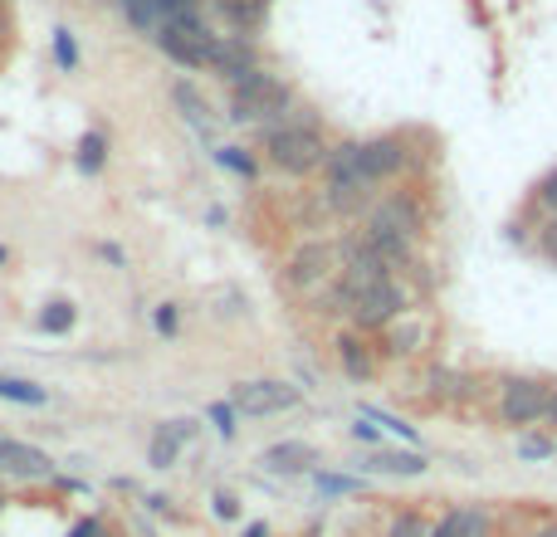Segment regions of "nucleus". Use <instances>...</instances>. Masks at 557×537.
Here are the masks:
<instances>
[{
    "instance_id": "2eb2a0df",
    "label": "nucleus",
    "mask_w": 557,
    "mask_h": 537,
    "mask_svg": "<svg viewBox=\"0 0 557 537\" xmlns=\"http://www.w3.org/2000/svg\"><path fill=\"white\" fill-rule=\"evenodd\" d=\"M264 464L270 470H298V464H308V450L304 445H278V450L264 454Z\"/></svg>"
},
{
    "instance_id": "a878e982",
    "label": "nucleus",
    "mask_w": 557,
    "mask_h": 537,
    "mask_svg": "<svg viewBox=\"0 0 557 537\" xmlns=\"http://www.w3.org/2000/svg\"><path fill=\"white\" fill-rule=\"evenodd\" d=\"M211 415H215V421H221V430H225V435H231V430H235V411H231V405H215V411H211Z\"/></svg>"
},
{
    "instance_id": "aec40b11",
    "label": "nucleus",
    "mask_w": 557,
    "mask_h": 537,
    "mask_svg": "<svg viewBox=\"0 0 557 537\" xmlns=\"http://www.w3.org/2000/svg\"><path fill=\"white\" fill-rule=\"evenodd\" d=\"M69 323H74V308H69V303H49V313L39 317V327H45V333H64Z\"/></svg>"
},
{
    "instance_id": "393cba45",
    "label": "nucleus",
    "mask_w": 557,
    "mask_h": 537,
    "mask_svg": "<svg viewBox=\"0 0 557 537\" xmlns=\"http://www.w3.org/2000/svg\"><path fill=\"white\" fill-rule=\"evenodd\" d=\"M543 250H548V260L557 264V215L548 221V230H543Z\"/></svg>"
},
{
    "instance_id": "f8f14e48",
    "label": "nucleus",
    "mask_w": 557,
    "mask_h": 537,
    "mask_svg": "<svg viewBox=\"0 0 557 537\" xmlns=\"http://www.w3.org/2000/svg\"><path fill=\"white\" fill-rule=\"evenodd\" d=\"M0 464H5V470H15V474H49L45 454L25 450V445H10V440H0Z\"/></svg>"
},
{
    "instance_id": "1a4fd4ad",
    "label": "nucleus",
    "mask_w": 557,
    "mask_h": 537,
    "mask_svg": "<svg viewBox=\"0 0 557 537\" xmlns=\"http://www.w3.org/2000/svg\"><path fill=\"white\" fill-rule=\"evenodd\" d=\"M191 440V421H172V425H162V430L152 435V464L157 470H166V464L182 454V445Z\"/></svg>"
},
{
    "instance_id": "7ed1b4c3",
    "label": "nucleus",
    "mask_w": 557,
    "mask_h": 537,
    "mask_svg": "<svg viewBox=\"0 0 557 537\" xmlns=\"http://www.w3.org/2000/svg\"><path fill=\"white\" fill-rule=\"evenodd\" d=\"M548 401H553V386L543 382H529V376H519V382L504 386V401H499V415L509 425H533L548 415Z\"/></svg>"
},
{
    "instance_id": "39448f33",
    "label": "nucleus",
    "mask_w": 557,
    "mask_h": 537,
    "mask_svg": "<svg viewBox=\"0 0 557 537\" xmlns=\"http://www.w3.org/2000/svg\"><path fill=\"white\" fill-rule=\"evenodd\" d=\"M396 308H401V288H396L392 278H382V284H372V288H362V294H357L352 317L362 327H382V323H392V317H396Z\"/></svg>"
},
{
    "instance_id": "f03ea898",
    "label": "nucleus",
    "mask_w": 557,
    "mask_h": 537,
    "mask_svg": "<svg viewBox=\"0 0 557 537\" xmlns=\"http://www.w3.org/2000/svg\"><path fill=\"white\" fill-rule=\"evenodd\" d=\"M162 49L186 68H206L215 59V35H206L196 20H166L162 25Z\"/></svg>"
},
{
    "instance_id": "9b49d317",
    "label": "nucleus",
    "mask_w": 557,
    "mask_h": 537,
    "mask_svg": "<svg viewBox=\"0 0 557 537\" xmlns=\"http://www.w3.org/2000/svg\"><path fill=\"white\" fill-rule=\"evenodd\" d=\"M221 74H231V84L235 78H245V74H255V54L245 45H235V39H225V45H215V59H211Z\"/></svg>"
},
{
    "instance_id": "b1692460",
    "label": "nucleus",
    "mask_w": 557,
    "mask_h": 537,
    "mask_svg": "<svg viewBox=\"0 0 557 537\" xmlns=\"http://www.w3.org/2000/svg\"><path fill=\"white\" fill-rule=\"evenodd\" d=\"M162 10L172 20H191V0H162Z\"/></svg>"
},
{
    "instance_id": "6ab92c4d",
    "label": "nucleus",
    "mask_w": 557,
    "mask_h": 537,
    "mask_svg": "<svg viewBox=\"0 0 557 537\" xmlns=\"http://www.w3.org/2000/svg\"><path fill=\"white\" fill-rule=\"evenodd\" d=\"M337 357H343V366L352 376H367V352H362V342H357V337H343V342H337Z\"/></svg>"
},
{
    "instance_id": "5701e85b",
    "label": "nucleus",
    "mask_w": 557,
    "mask_h": 537,
    "mask_svg": "<svg viewBox=\"0 0 557 537\" xmlns=\"http://www.w3.org/2000/svg\"><path fill=\"white\" fill-rule=\"evenodd\" d=\"M392 537H425V528H421V519H411V513H406V519L392 523Z\"/></svg>"
},
{
    "instance_id": "c756f323",
    "label": "nucleus",
    "mask_w": 557,
    "mask_h": 537,
    "mask_svg": "<svg viewBox=\"0 0 557 537\" xmlns=\"http://www.w3.org/2000/svg\"><path fill=\"white\" fill-rule=\"evenodd\" d=\"M74 537H98V523H78Z\"/></svg>"
},
{
    "instance_id": "20e7f679",
    "label": "nucleus",
    "mask_w": 557,
    "mask_h": 537,
    "mask_svg": "<svg viewBox=\"0 0 557 537\" xmlns=\"http://www.w3.org/2000/svg\"><path fill=\"white\" fill-rule=\"evenodd\" d=\"M298 391L294 386H278V382H245L235 391V411L245 415H278V411H294Z\"/></svg>"
},
{
    "instance_id": "423d86ee",
    "label": "nucleus",
    "mask_w": 557,
    "mask_h": 537,
    "mask_svg": "<svg viewBox=\"0 0 557 537\" xmlns=\"http://www.w3.org/2000/svg\"><path fill=\"white\" fill-rule=\"evenodd\" d=\"M401 162H406V152H401V142H396V137H372V142H362L367 182H382V176L401 172Z\"/></svg>"
},
{
    "instance_id": "7c9ffc66",
    "label": "nucleus",
    "mask_w": 557,
    "mask_h": 537,
    "mask_svg": "<svg viewBox=\"0 0 557 537\" xmlns=\"http://www.w3.org/2000/svg\"><path fill=\"white\" fill-rule=\"evenodd\" d=\"M533 537H557V523H548V528H539Z\"/></svg>"
},
{
    "instance_id": "4468645a",
    "label": "nucleus",
    "mask_w": 557,
    "mask_h": 537,
    "mask_svg": "<svg viewBox=\"0 0 557 537\" xmlns=\"http://www.w3.org/2000/svg\"><path fill=\"white\" fill-rule=\"evenodd\" d=\"M176 108H182V113L191 117V123L201 127V133H206V127H211V117H206V103H201V98H196V88L176 84Z\"/></svg>"
},
{
    "instance_id": "0eeeda50",
    "label": "nucleus",
    "mask_w": 557,
    "mask_h": 537,
    "mask_svg": "<svg viewBox=\"0 0 557 537\" xmlns=\"http://www.w3.org/2000/svg\"><path fill=\"white\" fill-rule=\"evenodd\" d=\"M333 274V245H308V250L294 254V264H288V284H323V278Z\"/></svg>"
},
{
    "instance_id": "4be33fe9",
    "label": "nucleus",
    "mask_w": 557,
    "mask_h": 537,
    "mask_svg": "<svg viewBox=\"0 0 557 537\" xmlns=\"http://www.w3.org/2000/svg\"><path fill=\"white\" fill-rule=\"evenodd\" d=\"M519 454H523V460H548L553 440H543V435H529V440H519Z\"/></svg>"
},
{
    "instance_id": "cd10ccee",
    "label": "nucleus",
    "mask_w": 557,
    "mask_h": 537,
    "mask_svg": "<svg viewBox=\"0 0 557 537\" xmlns=\"http://www.w3.org/2000/svg\"><path fill=\"white\" fill-rule=\"evenodd\" d=\"M543 201H548V205H553V211H557V172L548 176V182H543Z\"/></svg>"
},
{
    "instance_id": "bb28decb",
    "label": "nucleus",
    "mask_w": 557,
    "mask_h": 537,
    "mask_svg": "<svg viewBox=\"0 0 557 537\" xmlns=\"http://www.w3.org/2000/svg\"><path fill=\"white\" fill-rule=\"evenodd\" d=\"M221 162H231V166H235V172H250V162H245V157H240V152H235V147H225V152H221Z\"/></svg>"
},
{
    "instance_id": "9d476101",
    "label": "nucleus",
    "mask_w": 557,
    "mask_h": 537,
    "mask_svg": "<svg viewBox=\"0 0 557 537\" xmlns=\"http://www.w3.org/2000/svg\"><path fill=\"white\" fill-rule=\"evenodd\" d=\"M367 186H372V182H362V176H333V186H327V205H333V211H343V215L362 211Z\"/></svg>"
},
{
    "instance_id": "6e6552de",
    "label": "nucleus",
    "mask_w": 557,
    "mask_h": 537,
    "mask_svg": "<svg viewBox=\"0 0 557 537\" xmlns=\"http://www.w3.org/2000/svg\"><path fill=\"white\" fill-rule=\"evenodd\" d=\"M490 533V513L484 509H455L441 519V528H435L431 537H484Z\"/></svg>"
},
{
    "instance_id": "ddd939ff",
    "label": "nucleus",
    "mask_w": 557,
    "mask_h": 537,
    "mask_svg": "<svg viewBox=\"0 0 557 537\" xmlns=\"http://www.w3.org/2000/svg\"><path fill=\"white\" fill-rule=\"evenodd\" d=\"M123 10H127V20H133V25L143 29V35H147V29L162 25V15H166L162 0H123Z\"/></svg>"
},
{
    "instance_id": "a211bd4d",
    "label": "nucleus",
    "mask_w": 557,
    "mask_h": 537,
    "mask_svg": "<svg viewBox=\"0 0 557 537\" xmlns=\"http://www.w3.org/2000/svg\"><path fill=\"white\" fill-rule=\"evenodd\" d=\"M0 396H5V401H25V405H39V401H45V391H39V386L10 382V376H0Z\"/></svg>"
},
{
    "instance_id": "412c9836",
    "label": "nucleus",
    "mask_w": 557,
    "mask_h": 537,
    "mask_svg": "<svg viewBox=\"0 0 557 537\" xmlns=\"http://www.w3.org/2000/svg\"><path fill=\"white\" fill-rule=\"evenodd\" d=\"M54 59H59L64 68L78 64V45H74V35H69V29H59V35H54Z\"/></svg>"
},
{
    "instance_id": "c85d7f7f",
    "label": "nucleus",
    "mask_w": 557,
    "mask_h": 537,
    "mask_svg": "<svg viewBox=\"0 0 557 537\" xmlns=\"http://www.w3.org/2000/svg\"><path fill=\"white\" fill-rule=\"evenodd\" d=\"M543 421H548L553 430H557V386H553V401H548V415H543Z\"/></svg>"
},
{
    "instance_id": "2f4dec72",
    "label": "nucleus",
    "mask_w": 557,
    "mask_h": 537,
    "mask_svg": "<svg viewBox=\"0 0 557 537\" xmlns=\"http://www.w3.org/2000/svg\"><path fill=\"white\" fill-rule=\"evenodd\" d=\"M245 537H264V528H250V533H245Z\"/></svg>"
},
{
    "instance_id": "dca6fc26",
    "label": "nucleus",
    "mask_w": 557,
    "mask_h": 537,
    "mask_svg": "<svg viewBox=\"0 0 557 537\" xmlns=\"http://www.w3.org/2000/svg\"><path fill=\"white\" fill-rule=\"evenodd\" d=\"M376 470H386V474H421L425 460H421V454H376Z\"/></svg>"
},
{
    "instance_id": "f3484780",
    "label": "nucleus",
    "mask_w": 557,
    "mask_h": 537,
    "mask_svg": "<svg viewBox=\"0 0 557 537\" xmlns=\"http://www.w3.org/2000/svg\"><path fill=\"white\" fill-rule=\"evenodd\" d=\"M103 152H108L103 133H88L84 142H78V162H84V172H98V166H103Z\"/></svg>"
},
{
    "instance_id": "f257e3e1",
    "label": "nucleus",
    "mask_w": 557,
    "mask_h": 537,
    "mask_svg": "<svg viewBox=\"0 0 557 537\" xmlns=\"http://www.w3.org/2000/svg\"><path fill=\"white\" fill-rule=\"evenodd\" d=\"M270 162L284 166V172H294V176H304V172H313V166L327 162V147L318 142L313 127H274L270 133Z\"/></svg>"
}]
</instances>
